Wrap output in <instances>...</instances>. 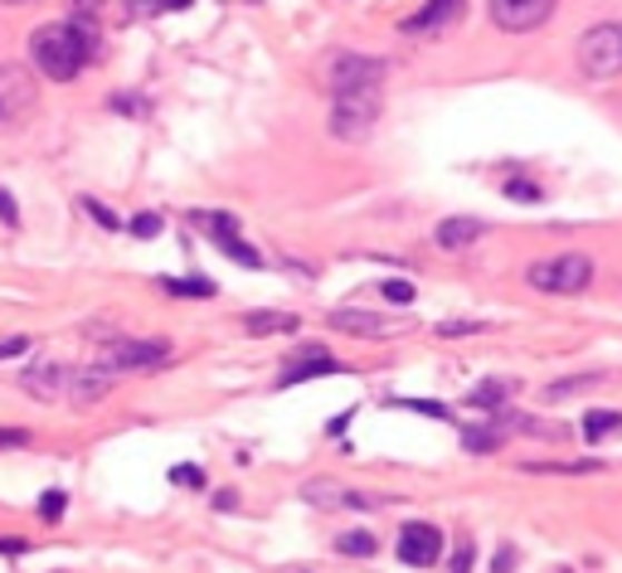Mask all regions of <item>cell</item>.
Masks as SVG:
<instances>
[{"instance_id": "cell-32", "label": "cell", "mask_w": 622, "mask_h": 573, "mask_svg": "<svg viewBox=\"0 0 622 573\" xmlns=\"http://www.w3.org/2000/svg\"><path fill=\"white\" fill-rule=\"evenodd\" d=\"M88 215L98 219V224H108V229H117V215H112V209H102L98 199H88Z\"/></svg>"}, {"instance_id": "cell-4", "label": "cell", "mask_w": 622, "mask_h": 573, "mask_svg": "<svg viewBox=\"0 0 622 573\" xmlns=\"http://www.w3.org/2000/svg\"><path fill=\"white\" fill-rule=\"evenodd\" d=\"M579 69L593 83H608V78L622 73V20H603L593 30H584V39H579Z\"/></svg>"}, {"instance_id": "cell-5", "label": "cell", "mask_w": 622, "mask_h": 573, "mask_svg": "<svg viewBox=\"0 0 622 573\" xmlns=\"http://www.w3.org/2000/svg\"><path fill=\"white\" fill-rule=\"evenodd\" d=\"M322 78L330 92H361V88H379L385 83V59H369V55H346V49H336V55L322 59Z\"/></svg>"}, {"instance_id": "cell-7", "label": "cell", "mask_w": 622, "mask_h": 573, "mask_svg": "<svg viewBox=\"0 0 622 573\" xmlns=\"http://www.w3.org/2000/svg\"><path fill=\"white\" fill-rule=\"evenodd\" d=\"M170 340H112L98 350V369H108V375H117V369H161L170 365Z\"/></svg>"}, {"instance_id": "cell-23", "label": "cell", "mask_w": 622, "mask_h": 573, "mask_svg": "<svg viewBox=\"0 0 622 573\" xmlns=\"http://www.w3.org/2000/svg\"><path fill=\"white\" fill-rule=\"evenodd\" d=\"M501 398H506V389H501V384H476V394H472V404L476 408H496Z\"/></svg>"}, {"instance_id": "cell-6", "label": "cell", "mask_w": 622, "mask_h": 573, "mask_svg": "<svg viewBox=\"0 0 622 573\" xmlns=\"http://www.w3.org/2000/svg\"><path fill=\"white\" fill-rule=\"evenodd\" d=\"M39 102V83L24 63H0V131L20 127Z\"/></svg>"}, {"instance_id": "cell-15", "label": "cell", "mask_w": 622, "mask_h": 573, "mask_svg": "<svg viewBox=\"0 0 622 573\" xmlns=\"http://www.w3.org/2000/svg\"><path fill=\"white\" fill-rule=\"evenodd\" d=\"M244 326L254 330V336H283V330L293 336V330H297V316H293V312H254Z\"/></svg>"}, {"instance_id": "cell-3", "label": "cell", "mask_w": 622, "mask_h": 573, "mask_svg": "<svg viewBox=\"0 0 622 573\" xmlns=\"http://www.w3.org/2000/svg\"><path fill=\"white\" fill-rule=\"evenodd\" d=\"M379 88H361V92H336L330 98V117H326V127H330V137H340V141H369V131L379 127Z\"/></svg>"}, {"instance_id": "cell-28", "label": "cell", "mask_w": 622, "mask_h": 573, "mask_svg": "<svg viewBox=\"0 0 622 573\" xmlns=\"http://www.w3.org/2000/svg\"><path fill=\"white\" fill-rule=\"evenodd\" d=\"M0 224H6V229H20V209H16V199H10V190H0Z\"/></svg>"}, {"instance_id": "cell-31", "label": "cell", "mask_w": 622, "mask_h": 573, "mask_svg": "<svg viewBox=\"0 0 622 573\" xmlns=\"http://www.w3.org/2000/svg\"><path fill=\"white\" fill-rule=\"evenodd\" d=\"M170 476H176L180 486H205V476L195 472V466H176V472H170Z\"/></svg>"}, {"instance_id": "cell-18", "label": "cell", "mask_w": 622, "mask_h": 573, "mask_svg": "<svg viewBox=\"0 0 622 573\" xmlns=\"http://www.w3.org/2000/svg\"><path fill=\"white\" fill-rule=\"evenodd\" d=\"M190 224H195V229H205L209 238H219V234H234V229H238L234 215H209V209H195Z\"/></svg>"}, {"instance_id": "cell-30", "label": "cell", "mask_w": 622, "mask_h": 573, "mask_svg": "<svg viewBox=\"0 0 622 573\" xmlns=\"http://www.w3.org/2000/svg\"><path fill=\"white\" fill-rule=\"evenodd\" d=\"M24 443H30L24 428H0V447H24Z\"/></svg>"}, {"instance_id": "cell-2", "label": "cell", "mask_w": 622, "mask_h": 573, "mask_svg": "<svg viewBox=\"0 0 622 573\" xmlns=\"http://www.w3.org/2000/svg\"><path fill=\"white\" fill-rule=\"evenodd\" d=\"M525 283L535 292H550V297H574V292L593 287V258L589 253H554V258H540L525 268Z\"/></svg>"}, {"instance_id": "cell-12", "label": "cell", "mask_w": 622, "mask_h": 573, "mask_svg": "<svg viewBox=\"0 0 622 573\" xmlns=\"http://www.w3.org/2000/svg\"><path fill=\"white\" fill-rule=\"evenodd\" d=\"M336 359H330V350H322V345H302V355L287 365V375H283V389H293V384H307L316 375H336Z\"/></svg>"}, {"instance_id": "cell-1", "label": "cell", "mask_w": 622, "mask_h": 573, "mask_svg": "<svg viewBox=\"0 0 622 573\" xmlns=\"http://www.w3.org/2000/svg\"><path fill=\"white\" fill-rule=\"evenodd\" d=\"M30 55H34L45 78L69 83V78L83 73V63L98 55V45H92V34L83 30V24H39L34 39H30Z\"/></svg>"}, {"instance_id": "cell-35", "label": "cell", "mask_w": 622, "mask_h": 573, "mask_svg": "<svg viewBox=\"0 0 622 573\" xmlns=\"http://www.w3.org/2000/svg\"><path fill=\"white\" fill-rule=\"evenodd\" d=\"M24 550H30V544H24V540H10V535H0V554H24Z\"/></svg>"}, {"instance_id": "cell-29", "label": "cell", "mask_w": 622, "mask_h": 573, "mask_svg": "<svg viewBox=\"0 0 622 573\" xmlns=\"http://www.w3.org/2000/svg\"><path fill=\"white\" fill-rule=\"evenodd\" d=\"M472 559H476V550H472V544H457V559H453V573H472Z\"/></svg>"}, {"instance_id": "cell-34", "label": "cell", "mask_w": 622, "mask_h": 573, "mask_svg": "<svg viewBox=\"0 0 622 573\" xmlns=\"http://www.w3.org/2000/svg\"><path fill=\"white\" fill-rule=\"evenodd\" d=\"M24 350H30V340H6V345H0V359H10V355H24Z\"/></svg>"}, {"instance_id": "cell-17", "label": "cell", "mask_w": 622, "mask_h": 573, "mask_svg": "<svg viewBox=\"0 0 622 573\" xmlns=\"http://www.w3.org/2000/svg\"><path fill=\"white\" fill-rule=\"evenodd\" d=\"M622 428V413H613V408H593L589 413V418H584V437H589V443H599V437H608V433H618Z\"/></svg>"}, {"instance_id": "cell-37", "label": "cell", "mask_w": 622, "mask_h": 573, "mask_svg": "<svg viewBox=\"0 0 622 573\" xmlns=\"http://www.w3.org/2000/svg\"><path fill=\"white\" fill-rule=\"evenodd\" d=\"M0 6H34V0H0Z\"/></svg>"}, {"instance_id": "cell-14", "label": "cell", "mask_w": 622, "mask_h": 573, "mask_svg": "<svg viewBox=\"0 0 622 573\" xmlns=\"http://www.w3.org/2000/svg\"><path fill=\"white\" fill-rule=\"evenodd\" d=\"M482 234H486V224H482V219H472V215L443 219L438 229H433V238H438V248H472Z\"/></svg>"}, {"instance_id": "cell-9", "label": "cell", "mask_w": 622, "mask_h": 573, "mask_svg": "<svg viewBox=\"0 0 622 573\" xmlns=\"http://www.w3.org/2000/svg\"><path fill=\"white\" fill-rule=\"evenodd\" d=\"M438 554H443V530L438 525H428V520H414V525L399 530V559H404L408 569L438 564Z\"/></svg>"}, {"instance_id": "cell-24", "label": "cell", "mask_w": 622, "mask_h": 573, "mask_svg": "<svg viewBox=\"0 0 622 573\" xmlns=\"http://www.w3.org/2000/svg\"><path fill=\"white\" fill-rule=\"evenodd\" d=\"M589 384H599V379H560V384H550V389H545V398H554V404H560V398L589 389Z\"/></svg>"}, {"instance_id": "cell-36", "label": "cell", "mask_w": 622, "mask_h": 573, "mask_svg": "<svg viewBox=\"0 0 622 573\" xmlns=\"http://www.w3.org/2000/svg\"><path fill=\"white\" fill-rule=\"evenodd\" d=\"M73 6H78V10H98L102 0H73Z\"/></svg>"}, {"instance_id": "cell-20", "label": "cell", "mask_w": 622, "mask_h": 573, "mask_svg": "<svg viewBox=\"0 0 622 573\" xmlns=\"http://www.w3.org/2000/svg\"><path fill=\"white\" fill-rule=\"evenodd\" d=\"M336 550H340V554H351V559H375V535L355 530V535H340Z\"/></svg>"}, {"instance_id": "cell-26", "label": "cell", "mask_w": 622, "mask_h": 573, "mask_svg": "<svg viewBox=\"0 0 622 573\" xmlns=\"http://www.w3.org/2000/svg\"><path fill=\"white\" fill-rule=\"evenodd\" d=\"M131 234H137V238H156V234H161V215H137V219H131Z\"/></svg>"}, {"instance_id": "cell-22", "label": "cell", "mask_w": 622, "mask_h": 573, "mask_svg": "<svg viewBox=\"0 0 622 573\" xmlns=\"http://www.w3.org/2000/svg\"><path fill=\"white\" fill-rule=\"evenodd\" d=\"M506 195H511V199H521V205H540V199H545V195H540V185H531V180H511V185H506Z\"/></svg>"}, {"instance_id": "cell-33", "label": "cell", "mask_w": 622, "mask_h": 573, "mask_svg": "<svg viewBox=\"0 0 622 573\" xmlns=\"http://www.w3.org/2000/svg\"><path fill=\"white\" fill-rule=\"evenodd\" d=\"M511 569H515V550H511V544H506V550L496 554V569H492V573H511Z\"/></svg>"}, {"instance_id": "cell-21", "label": "cell", "mask_w": 622, "mask_h": 573, "mask_svg": "<svg viewBox=\"0 0 622 573\" xmlns=\"http://www.w3.org/2000/svg\"><path fill=\"white\" fill-rule=\"evenodd\" d=\"M418 292H414V283H404V277H389L385 283V302H394V306H408Z\"/></svg>"}, {"instance_id": "cell-19", "label": "cell", "mask_w": 622, "mask_h": 573, "mask_svg": "<svg viewBox=\"0 0 622 573\" xmlns=\"http://www.w3.org/2000/svg\"><path fill=\"white\" fill-rule=\"evenodd\" d=\"M166 292H176V297H215V283L209 277H170Z\"/></svg>"}, {"instance_id": "cell-8", "label": "cell", "mask_w": 622, "mask_h": 573, "mask_svg": "<svg viewBox=\"0 0 622 573\" xmlns=\"http://www.w3.org/2000/svg\"><path fill=\"white\" fill-rule=\"evenodd\" d=\"M554 6L560 0H492V20L506 34H531L554 16Z\"/></svg>"}, {"instance_id": "cell-27", "label": "cell", "mask_w": 622, "mask_h": 573, "mask_svg": "<svg viewBox=\"0 0 622 573\" xmlns=\"http://www.w3.org/2000/svg\"><path fill=\"white\" fill-rule=\"evenodd\" d=\"M501 443V433H482V428H467V447L472 452H492Z\"/></svg>"}, {"instance_id": "cell-13", "label": "cell", "mask_w": 622, "mask_h": 573, "mask_svg": "<svg viewBox=\"0 0 622 573\" xmlns=\"http://www.w3.org/2000/svg\"><path fill=\"white\" fill-rule=\"evenodd\" d=\"M462 16V0H428L418 16L404 20V34H438Z\"/></svg>"}, {"instance_id": "cell-10", "label": "cell", "mask_w": 622, "mask_h": 573, "mask_svg": "<svg viewBox=\"0 0 622 573\" xmlns=\"http://www.w3.org/2000/svg\"><path fill=\"white\" fill-rule=\"evenodd\" d=\"M302 501L307 505H322V511H375V501L361 496V491H351V486H340V482H307L302 486Z\"/></svg>"}, {"instance_id": "cell-25", "label": "cell", "mask_w": 622, "mask_h": 573, "mask_svg": "<svg viewBox=\"0 0 622 573\" xmlns=\"http://www.w3.org/2000/svg\"><path fill=\"white\" fill-rule=\"evenodd\" d=\"M63 505H69V501H63V491H45V496H39V515H45V520H59Z\"/></svg>"}, {"instance_id": "cell-11", "label": "cell", "mask_w": 622, "mask_h": 573, "mask_svg": "<svg viewBox=\"0 0 622 573\" xmlns=\"http://www.w3.org/2000/svg\"><path fill=\"white\" fill-rule=\"evenodd\" d=\"M330 326L346 330V336H394V330H404V322H389V316H375V312H355V306L330 312Z\"/></svg>"}, {"instance_id": "cell-16", "label": "cell", "mask_w": 622, "mask_h": 573, "mask_svg": "<svg viewBox=\"0 0 622 573\" xmlns=\"http://www.w3.org/2000/svg\"><path fill=\"white\" fill-rule=\"evenodd\" d=\"M215 244H219L224 253H229L234 263H244V268H263V253H258L254 244H244V238H238V229H234V234H219Z\"/></svg>"}]
</instances>
